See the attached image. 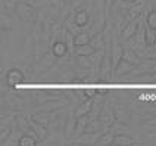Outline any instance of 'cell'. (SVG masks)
Masks as SVG:
<instances>
[{"label": "cell", "mask_w": 156, "mask_h": 146, "mask_svg": "<svg viewBox=\"0 0 156 146\" xmlns=\"http://www.w3.org/2000/svg\"><path fill=\"white\" fill-rule=\"evenodd\" d=\"M22 81H24V74L19 69L12 68L8 71V74H6V83H8L9 87H16Z\"/></svg>", "instance_id": "6da1fadb"}, {"label": "cell", "mask_w": 156, "mask_h": 146, "mask_svg": "<svg viewBox=\"0 0 156 146\" xmlns=\"http://www.w3.org/2000/svg\"><path fill=\"white\" fill-rule=\"evenodd\" d=\"M16 13L18 16L21 18L22 21H33L34 18V13H33V9L30 8L25 3H16Z\"/></svg>", "instance_id": "7a4b0ae2"}, {"label": "cell", "mask_w": 156, "mask_h": 146, "mask_svg": "<svg viewBox=\"0 0 156 146\" xmlns=\"http://www.w3.org/2000/svg\"><path fill=\"white\" fill-rule=\"evenodd\" d=\"M137 25H139V19L128 21V25L122 30V38L124 40H130L131 37H134L136 31H137Z\"/></svg>", "instance_id": "3957f363"}, {"label": "cell", "mask_w": 156, "mask_h": 146, "mask_svg": "<svg viewBox=\"0 0 156 146\" xmlns=\"http://www.w3.org/2000/svg\"><path fill=\"white\" fill-rule=\"evenodd\" d=\"M88 19H90V15H88V12H87L86 9H80L78 12H75V15H74V24L81 28V27L87 25Z\"/></svg>", "instance_id": "277c9868"}, {"label": "cell", "mask_w": 156, "mask_h": 146, "mask_svg": "<svg viewBox=\"0 0 156 146\" xmlns=\"http://www.w3.org/2000/svg\"><path fill=\"white\" fill-rule=\"evenodd\" d=\"M134 69V65H131L130 62H127V60L121 59L118 62V65L115 67V77H119L122 74H128Z\"/></svg>", "instance_id": "5b68a950"}, {"label": "cell", "mask_w": 156, "mask_h": 146, "mask_svg": "<svg viewBox=\"0 0 156 146\" xmlns=\"http://www.w3.org/2000/svg\"><path fill=\"white\" fill-rule=\"evenodd\" d=\"M91 108H93V102H91V99L87 97L86 100L77 108V111H75V118H80V117H84L87 114H90V112H91Z\"/></svg>", "instance_id": "8992f818"}, {"label": "cell", "mask_w": 156, "mask_h": 146, "mask_svg": "<svg viewBox=\"0 0 156 146\" xmlns=\"http://www.w3.org/2000/svg\"><path fill=\"white\" fill-rule=\"evenodd\" d=\"M94 52L96 50L90 43L83 44V46H74V55H77V56H91V55H94Z\"/></svg>", "instance_id": "52a82bcc"}, {"label": "cell", "mask_w": 156, "mask_h": 146, "mask_svg": "<svg viewBox=\"0 0 156 146\" xmlns=\"http://www.w3.org/2000/svg\"><path fill=\"white\" fill-rule=\"evenodd\" d=\"M66 52H68V46L65 42H55L52 46V53L56 56V58H62V56H65L66 55Z\"/></svg>", "instance_id": "ba28073f"}, {"label": "cell", "mask_w": 156, "mask_h": 146, "mask_svg": "<svg viewBox=\"0 0 156 146\" xmlns=\"http://www.w3.org/2000/svg\"><path fill=\"white\" fill-rule=\"evenodd\" d=\"M139 142H134L130 136L127 134H116L113 136L112 145H122V146H131V145H137Z\"/></svg>", "instance_id": "9c48e42d"}, {"label": "cell", "mask_w": 156, "mask_h": 146, "mask_svg": "<svg viewBox=\"0 0 156 146\" xmlns=\"http://www.w3.org/2000/svg\"><path fill=\"white\" fill-rule=\"evenodd\" d=\"M30 129H33V131L37 134V139H38V140L46 139V136H47V131H46V129H44V126L38 124V122L34 121L33 118L30 120Z\"/></svg>", "instance_id": "30bf717a"}, {"label": "cell", "mask_w": 156, "mask_h": 146, "mask_svg": "<svg viewBox=\"0 0 156 146\" xmlns=\"http://www.w3.org/2000/svg\"><path fill=\"white\" fill-rule=\"evenodd\" d=\"M115 115H116L118 121L122 122V124H128V122H130V115H128L127 109H125L124 106H121V105H118V106L115 108Z\"/></svg>", "instance_id": "8fae6325"}, {"label": "cell", "mask_w": 156, "mask_h": 146, "mask_svg": "<svg viewBox=\"0 0 156 146\" xmlns=\"http://www.w3.org/2000/svg\"><path fill=\"white\" fill-rule=\"evenodd\" d=\"M122 53H124V49L122 46H119L118 43L113 44L112 47V64H113V68L118 65V62L122 59Z\"/></svg>", "instance_id": "7c38bea8"}, {"label": "cell", "mask_w": 156, "mask_h": 146, "mask_svg": "<svg viewBox=\"0 0 156 146\" xmlns=\"http://www.w3.org/2000/svg\"><path fill=\"white\" fill-rule=\"evenodd\" d=\"M74 46H83V44H88L90 43V35L87 34V33H77L75 37H74Z\"/></svg>", "instance_id": "4fadbf2b"}, {"label": "cell", "mask_w": 156, "mask_h": 146, "mask_svg": "<svg viewBox=\"0 0 156 146\" xmlns=\"http://www.w3.org/2000/svg\"><path fill=\"white\" fill-rule=\"evenodd\" d=\"M144 43L147 46H153L156 43V31L152 28H144Z\"/></svg>", "instance_id": "5bb4252c"}, {"label": "cell", "mask_w": 156, "mask_h": 146, "mask_svg": "<svg viewBox=\"0 0 156 146\" xmlns=\"http://www.w3.org/2000/svg\"><path fill=\"white\" fill-rule=\"evenodd\" d=\"M122 59L127 60V62H130L131 65H139L140 64L139 56H136L134 50H125L124 53H122Z\"/></svg>", "instance_id": "9a60e30c"}, {"label": "cell", "mask_w": 156, "mask_h": 146, "mask_svg": "<svg viewBox=\"0 0 156 146\" xmlns=\"http://www.w3.org/2000/svg\"><path fill=\"white\" fill-rule=\"evenodd\" d=\"M143 8H144V5H136V6H130V10H128V21H133V19H137L139 15L143 12Z\"/></svg>", "instance_id": "2e32d148"}, {"label": "cell", "mask_w": 156, "mask_h": 146, "mask_svg": "<svg viewBox=\"0 0 156 146\" xmlns=\"http://www.w3.org/2000/svg\"><path fill=\"white\" fill-rule=\"evenodd\" d=\"M18 145L19 146H37L38 145V140L34 137H31L30 134H25V136H22V137L19 139Z\"/></svg>", "instance_id": "e0dca14e"}, {"label": "cell", "mask_w": 156, "mask_h": 146, "mask_svg": "<svg viewBox=\"0 0 156 146\" xmlns=\"http://www.w3.org/2000/svg\"><path fill=\"white\" fill-rule=\"evenodd\" d=\"M112 114H113L112 109H108V106H106V108L103 109V112H102V115H100V121L105 122L106 126H111V124H112V121H113Z\"/></svg>", "instance_id": "ac0fdd59"}, {"label": "cell", "mask_w": 156, "mask_h": 146, "mask_svg": "<svg viewBox=\"0 0 156 146\" xmlns=\"http://www.w3.org/2000/svg\"><path fill=\"white\" fill-rule=\"evenodd\" d=\"M146 22H147V27L155 30L156 31V9H152L147 13V18H146Z\"/></svg>", "instance_id": "d6986e66"}, {"label": "cell", "mask_w": 156, "mask_h": 146, "mask_svg": "<svg viewBox=\"0 0 156 146\" xmlns=\"http://www.w3.org/2000/svg\"><path fill=\"white\" fill-rule=\"evenodd\" d=\"M90 44L93 46V49H100V50H103V47H105V42H103V37H102V34H99V35H96L94 38H93V43L90 42Z\"/></svg>", "instance_id": "ffe728a7"}, {"label": "cell", "mask_w": 156, "mask_h": 146, "mask_svg": "<svg viewBox=\"0 0 156 146\" xmlns=\"http://www.w3.org/2000/svg\"><path fill=\"white\" fill-rule=\"evenodd\" d=\"M113 134L112 131H108V133H105L102 137L99 139V145H112V140H113Z\"/></svg>", "instance_id": "44dd1931"}, {"label": "cell", "mask_w": 156, "mask_h": 146, "mask_svg": "<svg viewBox=\"0 0 156 146\" xmlns=\"http://www.w3.org/2000/svg\"><path fill=\"white\" fill-rule=\"evenodd\" d=\"M16 122H18V126H19V129H22L24 131H28V129H30V121H27L24 117H18L16 118Z\"/></svg>", "instance_id": "7402d4cb"}, {"label": "cell", "mask_w": 156, "mask_h": 146, "mask_svg": "<svg viewBox=\"0 0 156 146\" xmlns=\"http://www.w3.org/2000/svg\"><path fill=\"white\" fill-rule=\"evenodd\" d=\"M96 95H97V90L96 89H86L84 90V96L88 97V99H93Z\"/></svg>", "instance_id": "603a6c76"}, {"label": "cell", "mask_w": 156, "mask_h": 146, "mask_svg": "<svg viewBox=\"0 0 156 146\" xmlns=\"http://www.w3.org/2000/svg\"><path fill=\"white\" fill-rule=\"evenodd\" d=\"M5 3H6V6L9 9H13L16 6V0H5Z\"/></svg>", "instance_id": "cb8c5ba5"}, {"label": "cell", "mask_w": 156, "mask_h": 146, "mask_svg": "<svg viewBox=\"0 0 156 146\" xmlns=\"http://www.w3.org/2000/svg\"><path fill=\"white\" fill-rule=\"evenodd\" d=\"M150 81H156V74L153 75V77H152V80H150Z\"/></svg>", "instance_id": "d4e9b609"}, {"label": "cell", "mask_w": 156, "mask_h": 146, "mask_svg": "<svg viewBox=\"0 0 156 146\" xmlns=\"http://www.w3.org/2000/svg\"><path fill=\"white\" fill-rule=\"evenodd\" d=\"M127 2H130V3H131V2H136V0H127Z\"/></svg>", "instance_id": "484cf974"}, {"label": "cell", "mask_w": 156, "mask_h": 146, "mask_svg": "<svg viewBox=\"0 0 156 146\" xmlns=\"http://www.w3.org/2000/svg\"><path fill=\"white\" fill-rule=\"evenodd\" d=\"M66 2H71V0H66Z\"/></svg>", "instance_id": "4316f807"}]
</instances>
